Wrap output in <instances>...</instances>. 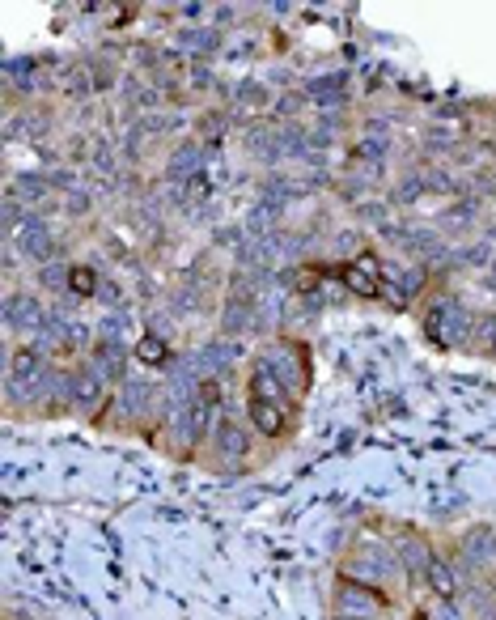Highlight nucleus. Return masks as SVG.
Listing matches in <instances>:
<instances>
[{
    "instance_id": "nucleus-1",
    "label": "nucleus",
    "mask_w": 496,
    "mask_h": 620,
    "mask_svg": "<svg viewBox=\"0 0 496 620\" xmlns=\"http://www.w3.org/2000/svg\"><path fill=\"white\" fill-rule=\"evenodd\" d=\"M429 332L437 336V340H445V344H454L458 336H462V314L458 310H433V323H429Z\"/></svg>"
},
{
    "instance_id": "nucleus-2",
    "label": "nucleus",
    "mask_w": 496,
    "mask_h": 620,
    "mask_svg": "<svg viewBox=\"0 0 496 620\" xmlns=\"http://www.w3.org/2000/svg\"><path fill=\"white\" fill-rule=\"evenodd\" d=\"M98 395H102V374H77L72 378V400L81 408H93Z\"/></svg>"
},
{
    "instance_id": "nucleus-3",
    "label": "nucleus",
    "mask_w": 496,
    "mask_h": 620,
    "mask_svg": "<svg viewBox=\"0 0 496 620\" xmlns=\"http://www.w3.org/2000/svg\"><path fill=\"white\" fill-rule=\"evenodd\" d=\"M98 374H106V378H119V370H123V353H119V344H102L98 349Z\"/></svg>"
},
{
    "instance_id": "nucleus-4",
    "label": "nucleus",
    "mask_w": 496,
    "mask_h": 620,
    "mask_svg": "<svg viewBox=\"0 0 496 620\" xmlns=\"http://www.w3.org/2000/svg\"><path fill=\"white\" fill-rule=\"evenodd\" d=\"M429 582H433V590L441 595V599H450V595H454V578H450V569H445L441 561L429 565Z\"/></svg>"
},
{
    "instance_id": "nucleus-5",
    "label": "nucleus",
    "mask_w": 496,
    "mask_h": 620,
    "mask_svg": "<svg viewBox=\"0 0 496 620\" xmlns=\"http://www.w3.org/2000/svg\"><path fill=\"white\" fill-rule=\"evenodd\" d=\"M9 310H17V314H9L13 323H38V306H34V302H26V297L9 302Z\"/></svg>"
},
{
    "instance_id": "nucleus-6",
    "label": "nucleus",
    "mask_w": 496,
    "mask_h": 620,
    "mask_svg": "<svg viewBox=\"0 0 496 620\" xmlns=\"http://www.w3.org/2000/svg\"><path fill=\"white\" fill-rule=\"evenodd\" d=\"M140 357H144V361H166V353H161V340L144 336V340H140Z\"/></svg>"
},
{
    "instance_id": "nucleus-7",
    "label": "nucleus",
    "mask_w": 496,
    "mask_h": 620,
    "mask_svg": "<svg viewBox=\"0 0 496 620\" xmlns=\"http://www.w3.org/2000/svg\"><path fill=\"white\" fill-rule=\"evenodd\" d=\"M221 442H225V451H234V455H238V451H246V442H242V434H238L234 425L221 429Z\"/></svg>"
},
{
    "instance_id": "nucleus-8",
    "label": "nucleus",
    "mask_w": 496,
    "mask_h": 620,
    "mask_svg": "<svg viewBox=\"0 0 496 620\" xmlns=\"http://www.w3.org/2000/svg\"><path fill=\"white\" fill-rule=\"evenodd\" d=\"M77 289H81V293H89V289H93V281H89V272H85V268L77 272Z\"/></svg>"
}]
</instances>
